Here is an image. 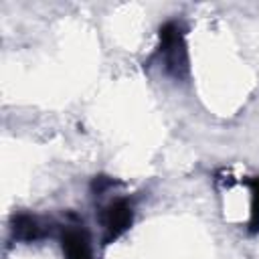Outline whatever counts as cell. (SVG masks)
I'll list each match as a JSON object with an SVG mask.
<instances>
[{
	"label": "cell",
	"instance_id": "cell-2",
	"mask_svg": "<svg viewBox=\"0 0 259 259\" xmlns=\"http://www.w3.org/2000/svg\"><path fill=\"white\" fill-rule=\"evenodd\" d=\"M99 223L103 229V245L113 243L134 223V206L127 198H115L107 202L99 212Z\"/></svg>",
	"mask_w": 259,
	"mask_h": 259
},
{
	"label": "cell",
	"instance_id": "cell-3",
	"mask_svg": "<svg viewBox=\"0 0 259 259\" xmlns=\"http://www.w3.org/2000/svg\"><path fill=\"white\" fill-rule=\"evenodd\" d=\"M59 241L65 259H93L91 237L83 225H65Z\"/></svg>",
	"mask_w": 259,
	"mask_h": 259
},
{
	"label": "cell",
	"instance_id": "cell-4",
	"mask_svg": "<svg viewBox=\"0 0 259 259\" xmlns=\"http://www.w3.org/2000/svg\"><path fill=\"white\" fill-rule=\"evenodd\" d=\"M10 233H12V239L20 241V243H34V241H38L47 235L40 221L36 217L28 214V212H18V214L12 217Z\"/></svg>",
	"mask_w": 259,
	"mask_h": 259
},
{
	"label": "cell",
	"instance_id": "cell-5",
	"mask_svg": "<svg viewBox=\"0 0 259 259\" xmlns=\"http://www.w3.org/2000/svg\"><path fill=\"white\" fill-rule=\"evenodd\" d=\"M251 190V214H249V233H259V176H251L243 180Z\"/></svg>",
	"mask_w": 259,
	"mask_h": 259
},
{
	"label": "cell",
	"instance_id": "cell-1",
	"mask_svg": "<svg viewBox=\"0 0 259 259\" xmlns=\"http://www.w3.org/2000/svg\"><path fill=\"white\" fill-rule=\"evenodd\" d=\"M158 36H160L158 57L164 71L176 81L184 79L188 75V51H186L184 26L176 20H168L160 26Z\"/></svg>",
	"mask_w": 259,
	"mask_h": 259
},
{
	"label": "cell",
	"instance_id": "cell-6",
	"mask_svg": "<svg viewBox=\"0 0 259 259\" xmlns=\"http://www.w3.org/2000/svg\"><path fill=\"white\" fill-rule=\"evenodd\" d=\"M115 182L111 180V178H107V176H95L93 178V182H91V188H93V192H97V194H103L109 186H113Z\"/></svg>",
	"mask_w": 259,
	"mask_h": 259
}]
</instances>
